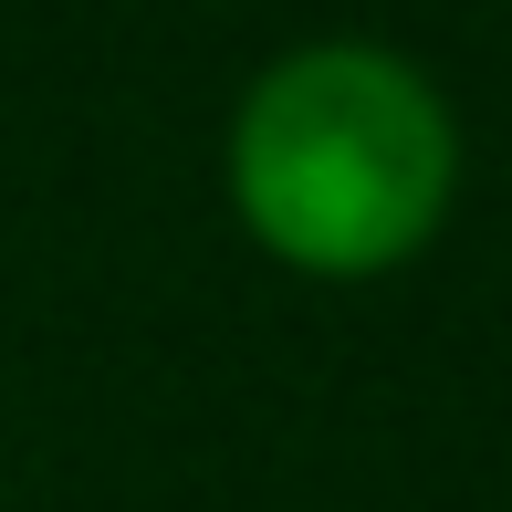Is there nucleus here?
<instances>
[{"mask_svg":"<svg viewBox=\"0 0 512 512\" xmlns=\"http://www.w3.org/2000/svg\"><path fill=\"white\" fill-rule=\"evenodd\" d=\"M460 189V126L387 42H304L230 115V209L272 262L314 283H377Z\"/></svg>","mask_w":512,"mask_h":512,"instance_id":"f257e3e1","label":"nucleus"}]
</instances>
